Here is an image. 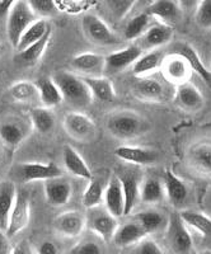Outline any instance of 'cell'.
I'll return each mask as SVG.
<instances>
[{"instance_id": "6da1fadb", "label": "cell", "mask_w": 211, "mask_h": 254, "mask_svg": "<svg viewBox=\"0 0 211 254\" xmlns=\"http://www.w3.org/2000/svg\"><path fill=\"white\" fill-rule=\"evenodd\" d=\"M52 79L60 89L63 101L69 106L78 111L89 107L93 102V95L83 78H79L67 70H61L55 72Z\"/></svg>"}, {"instance_id": "7a4b0ae2", "label": "cell", "mask_w": 211, "mask_h": 254, "mask_svg": "<svg viewBox=\"0 0 211 254\" xmlns=\"http://www.w3.org/2000/svg\"><path fill=\"white\" fill-rule=\"evenodd\" d=\"M107 130L117 139L129 140L149 130V124L138 113L121 111L108 117Z\"/></svg>"}, {"instance_id": "3957f363", "label": "cell", "mask_w": 211, "mask_h": 254, "mask_svg": "<svg viewBox=\"0 0 211 254\" xmlns=\"http://www.w3.org/2000/svg\"><path fill=\"white\" fill-rule=\"evenodd\" d=\"M6 19V36L13 47H17L27 27L36 20V14L29 8L26 0H19L10 8Z\"/></svg>"}, {"instance_id": "277c9868", "label": "cell", "mask_w": 211, "mask_h": 254, "mask_svg": "<svg viewBox=\"0 0 211 254\" xmlns=\"http://www.w3.org/2000/svg\"><path fill=\"white\" fill-rule=\"evenodd\" d=\"M63 124H64V128L68 135L76 141H92L97 135L96 124L87 115L79 111L67 113Z\"/></svg>"}, {"instance_id": "5b68a950", "label": "cell", "mask_w": 211, "mask_h": 254, "mask_svg": "<svg viewBox=\"0 0 211 254\" xmlns=\"http://www.w3.org/2000/svg\"><path fill=\"white\" fill-rule=\"evenodd\" d=\"M167 240L176 253H188L192 249V238L179 212H174L167 222Z\"/></svg>"}, {"instance_id": "8992f818", "label": "cell", "mask_w": 211, "mask_h": 254, "mask_svg": "<svg viewBox=\"0 0 211 254\" xmlns=\"http://www.w3.org/2000/svg\"><path fill=\"white\" fill-rule=\"evenodd\" d=\"M81 24H83L84 33L93 44L101 45V46H111V45L119 44L117 36L111 31L106 22L97 15H84Z\"/></svg>"}, {"instance_id": "52a82bcc", "label": "cell", "mask_w": 211, "mask_h": 254, "mask_svg": "<svg viewBox=\"0 0 211 254\" xmlns=\"http://www.w3.org/2000/svg\"><path fill=\"white\" fill-rule=\"evenodd\" d=\"M92 210L87 217V226L92 231H94L102 240L110 242L113 239L116 230L119 228L117 217L110 214L107 210H99L97 207L89 208Z\"/></svg>"}, {"instance_id": "ba28073f", "label": "cell", "mask_w": 211, "mask_h": 254, "mask_svg": "<svg viewBox=\"0 0 211 254\" xmlns=\"http://www.w3.org/2000/svg\"><path fill=\"white\" fill-rule=\"evenodd\" d=\"M29 217H31V203L28 197L24 193H17V198L9 216L8 226L5 230L8 238L15 237L20 231H23L28 225Z\"/></svg>"}, {"instance_id": "9c48e42d", "label": "cell", "mask_w": 211, "mask_h": 254, "mask_svg": "<svg viewBox=\"0 0 211 254\" xmlns=\"http://www.w3.org/2000/svg\"><path fill=\"white\" fill-rule=\"evenodd\" d=\"M87 226V217L80 211L72 210L63 212L54 220V228L58 233L68 238H75L83 233Z\"/></svg>"}, {"instance_id": "30bf717a", "label": "cell", "mask_w": 211, "mask_h": 254, "mask_svg": "<svg viewBox=\"0 0 211 254\" xmlns=\"http://www.w3.org/2000/svg\"><path fill=\"white\" fill-rule=\"evenodd\" d=\"M19 176L23 182L47 181L61 177L63 172L55 163H23L18 167Z\"/></svg>"}, {"instance_id": "8fae6325", "label": "cell", "mask_w": 211, "mask_h": 254, "mask_svg": "<svg viewBox=\"0 0 211 254\" xmlns=\"http://www.w3.org/2000/svg\"><path fill=\"white\" fill-rule=\"evenodd\" d=\"M162 69L165 79L176 84V85L187 81L192 72L187 60L181 55H177V54H172V55L163 59Z\"/></svg>"}, {"instance_id": "7c38bea8", "label": "cell", "mask_w": 211, "mask_h": 254, "mask_svg": "<svg viewBox=\"0 0 211 254\" xmlns=\"http://www.w3.org/2000/svg\"><path fill=\"white\" fill-rule=\"evenodd\" d=\"M149 17L158 18L162 23L173 26L182 18V9L174 0H154L145 10Z\"/></svg>"}, {"instance_id": "4fadbf2b", "label": "cell", "mask_w": 211, "mask_h": 254, "mask_svg": "<svg viewBox=\"0 0 211 254\" xmlns=\"http://www.w3.org/2000/svg\"><path fill=\"white\" fill-rule=\"evenodd\" d=\"M103 202L106 205V210L113 216H116L117 219L124 216L125 199L120 177L112 176L110 178L108 185L104 188Z\"/></svg>"}, {"instance_id": "5bb4252c", "label": "cell", "mask_w": 211, "mask_h": 254, "mask_svg": "<svg viewBox=\"0 0 211 254\" xmlns=\"http://www.w3.org/2000/svg\"><path fill=\"white\" fill-rule=\"evenodd\" d=\"M142 55V49L138 45H131L126 49L119 50L108 56H106V66L104 70L110 72H119L122 70L128 69L130 65H133L140 56Z\"/></svg>"}, {"instance_id": "9a60e30c", "label": "cell", "mask_w": 211, "mask_h": 254, "mask_svg": "<svg viewBox=\"0 0 211 254\" xmlns=\"http://www.w3.org/2000/svg\"><path fill=\"white\" fill-rule=\"evenodd\" d=\"M115 155L124 162L131 163V164L138 165H149L158 162L159 154L153 149L141 146H130V145H124L119 146L115 150Z\"/></svg>"}, {"instance_id": "2e32d148", "label": "cell", "mask_w": 211, "mask_h": 254, "mask_svg": "<svg viewBox=\"0 0 211 254\" xmlns=\"http://www.w3.org/2000/svg\"><path fill=\"white\" fill-rule=\"evenodd\" d=\"M176 103L182 110L188 111V112H196L204 107L205 98L203 93L200 92L194 84L185 81L177 85Z\"/></svg>"}, {"instance_id": "e0dca14e", "label": "cell", "mask_w": 211, "mask_h": 254, "mask_svg": "<svg viewBox=\"0 0 211 254\" xmlns=\"http://www.w3.org/2000/svg\"><path fill=\"white\" fill-rule=\"evenodd\" d=\"M45 196L52 206H64L70 201L72 188L69 181L60 177L45 181Z\"/></svg>"}, {"instance_id": "ac0fdd59", "label": "cell", "mask_w": 211, "mask_h": 254, "mask_svg": "<svg viewBox=\"0 0 211 254\" xmlns=\"http://www.w3.org/2000/svg\"><path fill=\"white\" fill-rule=\"evenodd\" d=\"M164 190L168 199L174 208H182L188 198V188L171 169L164 172Z\"/></svg>"}, {"instance_id": "d6986e66", "label": "cell", "mask_w": 211, "mask_h": 254, "mask_svg": "<svg viewBox=\"0 0 211 254\" xmlns=\"http://www.w3.org/2000/svg\"><path fill=\"white\" fill-rule=\"evenodd\" d=\"M106 58L94 52L79 54L71 60L72 67L87 76H101L106 66Z\"/></svg>"}, {"instance_id": "ffe728a7", "label": "cell", "mask_w": 211, "mask_h": 254, "mask_svg": "<svg viewBox=\"0 0 211 254\" xmlns=\"http://www.w3.org/2000/svg\"><path fill=\"white\" fill-rule=\"evenodd\" d=\"M147 233L144 230V228L134 220L131 222H126L124 225H119L112 240L120 248H128V247L135 246L136 243L144 239Z\"/></svg>"}, {"instance_id": "44dd1931", "label": "cell", "mask_w": 211, "mask_h": 254, "mask_svg": "<svg viewBox=\"0 0 211 254\" xmlns=\"http://www.w3.org/2000/svg\"><path fill=\"white\" fill-rule=\"evenodd\" d=\"M172 54H177V55H181L182 58H185L187 60L190 67H191L192 72H196L197 75L205 81L206 85L209 88H211V71L209 69H206L204 63L200 59L199 54H197L196 50L191 45L177 44Z\"/></svg>"}, {"instance_id": "7402d4cb", "label": "cell", "mask_w": 211, "mask_h": 254, "mask_svg": "<svg viewBox=\"0 0 211 254\" xmlns=\"http://www.w3.org/2000/svg\"><path fill=\"white\" fill-rule=\"evenodd\" d=\"M136 98L145 102H160L164 97L162 84L153 78H138L133 87Z\"/></svg>"}, {"instance_id": "603a6c76", "label": "cell", "mask_w": 211, "mask_h": 254, "mask_svg": "<svg viewBox=\"0 0 211 254\" xmlns=\"http://www.w3.org/2000/svg\"><path fill=\"white\" fill-rule=\"evenodd\" d=\"M17 198V188L12 181L0 182V230H6L9 216Z\"/></svg>"}, {"instance_id": "cb8c5ba5", "label": "cell", "mask_w": 211, "mask_h": 254, "mask_svg": "<svg viewBox=\"0 0 211 254\" xmlns=\"http://www.w3.org/2000/svg\"><path fill=\"white\" fill-rule=\"evenodd\" d=\"M63 160H64V167L67 171L72 176L79 177L84 179H92V172L89 167L83 159V156L72 149L69 145H65L64 150H63Z\"/></svg>"}, {"instance_id": "d4e9b609", "label": "cell", "mask_w": 211, "mask_h": 254, "mask_svg": "<svg viewBox=\"0 0 211 254\" xmlns=\"http://www.w3.org/2000/svg\"><path fill=\"white\" fill-rule=\"evenodd\" d=\"M120 181H121L122 190H124V216H128L133 212L138 199L140 198V182L139 178L133 173L124 174L122 177H120Z\"/></svg>"}, {"instance_id": "484cf974", "label": "cell", "mask_w": 211, "mask_h": 254, "mask_svg": "<svg viewBox=\"0 0 211 254\" xmlns=\"http://www.w3.org/2000/svg\"><path fill=\"white\" fill-rule=\"evenodd\" d=\"M38 98L44 107L54 108L63 102V95L52 78H41L36 81Z\"/></svg>"}, {"instance_id": "4316f807", "label": "cell", "mask_w": 211, "mask_h": 254, "mask_svg": "<svg viewBox=\"0 0 211 254\" xmlns=\"http://www.w3.org/2000/svg\"><path fill=\"white\" fill-rule=\"evenodd\" d=\"M83 79L90 89L93 98L101 102H112L116 98L115 87L106 76H84Z\"/></svg>"}, {"instance_id": "83f0119b", "label": "cell", "mask_w": 211, "mask_h": 254, "mask_svg": "<svg viewBox=\"0 0 211 254\" xmlns=\"http://www.w3.org/2000/svg\"><path fill=\"white\" fill-rule=\"evenodd\" d=\"M142 36H144L142 42H144L145 47L155 49V47L169 44V41L173 37V28L172 26H168L165 23L155 24V26L149 27Z\"/></svg>"}, {"instance_id": "f1b7e54d", "label": "cell", "mask_w": 211, "mask_h": 254, "mask_svg": "<svg viewBox=\"0 0 211 254\" xmlns=\"http://www.w3.org/2000/svg\"><path fill=\"white\" fill-rule=\"evenodd\" d=\"M50 40H51V28L42 36V38L36 41L35 44L18 52L17 60L20 64H24V65H33V64H36L42 58L44 52L46 51L47 46L50 44Z\"/></svg>"}, {"instance_id": "f546056e", "label": "cell", "mask_w": 211, "mask_h": 254, "mask_svg": "<svg viewBox=\"0 0 211 254\" xmlns=\"http://www.w3.org/2000/svg\"><path fill=\"white\" fill-rule=\"evenodd\" d=\"M186 225L191 226L203 238L211 242V219L206 215L192 210H182L179 212Z\"/></svg>"}, {"instance_id": "4dcf8cb0", "label": "cell", "mask_w": 211, "mask_h": 254, "mask_svg": "<svg viewBox=\"0 0 211 254\" xmlns=\"http://www.w3.org/2000/svg\"><path fill=\"white\" fill-rule=\"evenodd\" d=\"M188 160L196 171L211 174V145L200 144L192 146L188 153Z\"/></svg>"}, {"instance_id": "1f68e13d", "label": "cell", "mask_w": 211, "mask_h": 254, "mask_svg": "<svg viewBox=\"0 0 211 254\" xmlns=\"http://www.w3.org/2000/svg\"><path fill=\"white\" fill-rule=\"evenodd\" d=\"M163 56L160 51H150L140 56L135 63L133 64L134 75L138 78L147 75L151 71H155L159 66H162Z\"/></svg>"}, {"instance_id": "d6a6232c", "label": "cell", "mask_w": 211, "mask_h": 254, "mask_svg": "<svg viewBox=\"0 0 211 254\" xmlns=\"http://www.w3.org/2000/svg\"><path fill=\"white\" fill-rule=\"evenodd\" d=\"M49 29L50 26L49 23H47L46 19H44V18H38V19H36L35 22H32V23L29 24V26L27 27L26 31L23 32V35L20 37L15 50L19 52L22 51V50L26 49V47L31 46L32 44H35L36 41L42 38V36H44Z\"/></svg>"}, {"instance_id": "836d02e7", "label": "cell", "mask_w": 211, "mask_h": 254, "mask_svg": "<svg viewBox=\"0 0 211 254\" xmlns=\"http://www.w3.org/2000/svg\"><path fill=\"white\" fill-rule=\"evenodd\" d=\"M35 130L40 133H47L55 126V115L51 112V108L35 107L29 112Z\"/></svg>"}, {"instance_id": "e575fe53", "label": "cell", "mask_w": 211, "mask_h": 254, "mask_svg": "<svg viewBox=\"0 0 211 254\" xmlns=\"http://www.w3.org/2000/svg\"><path fill=\"white\" fill-rule=\"evenodd\" d=\"M135 221L139 222L147 234H151V233L160 230L167 224L164 215L155 210H147L139 212L135 216Z\"/></svg>"}, {"instance_id": "d590c367", "label": "cell", "mask_w": 211, "mask_h": 254, "mask_svg": "<svg viewBox=\"0 0 211 254\" xmlns=\"http://www.w3.org/2000/svg\"><path fill=\"white\" fill-rule=\"evenodd\" d=\"M164 194V186L159 179L146 178L140 185V198L145 203H156L162 201Z\"/></svg>"}, {"instance_id": "8d00e7d4", "label": "cell", "mask_w": 211, "mask_h": 254, "mask_svg": "<svg viewBox=\"0 0 211 254\" xmlns=\"http://www.w3.org/2000/svg\"><path fill=\"white\" fill-rule=\"evenodd\" d=\"M10 94L13 99L20 103H31L38 98V90L36 83L31 81H18L10 87Z\"/></svg>"}, {"instance_id": "74e56055", "label": "cell", "mask_w": 211, "mask_h": 254, "mask_svg": "<svg viewBox=\"0 0 211 254\" xmlns=\"http://www.w3.org/2000/svg\"><path fill=\"white\" fill-rule=\"evenodd\" d=\"M89 185L83 193V205L87 208L98 207L103 202V183L99 179H89Z\"/></svg>"}, {"instance_id": "f35d334b", "label": "cell", "mask_w": 211, "mask_h": 254, "mask_svg": "<svg viewBox=\"0 0 211 254\" xmlns=\"http://www.w3.org/2000/svg\"><path fill=\"white\" fill-rule=\"evenodd\" d=\"M150 18L146 13H141V14L136 15L133 19L126 24L124 31V36L126 40L133 41L139 38L140 36H142L145 33L147 28H149V22H150Z\"/></svg>"}, {"instance_id": "ab89813d", "label": "cell", "mask_w": 211, "mask_h": 254, "mask_svg": "<svg viewBox=\"0 0 211 254\" xmlns=\"http://www.w3.org/2000/svg\"><path fill=\"white\" fill-rule=\"evenodd\" d=\"M0 139L9 146H17L23 141V128L14 122H4L0 125Z\"/></svg>"}, {"instance_id": "60d3db41", "label": "cell", "mask_w": 211, "mask_h": 254, "mask_svg": "<svg viewBox=\"0 0 211 254\" xmlns=\"http://www.w3.org/2000/svg\"><path fill=\"white\" fill-rule=\"evenodd\" d=\"M104 1H106V6H107L110 14L116 20H120L130 13L133 6L139 0H104Z\"/></svg>"}, {"instance_id": "b9f144b4", "label": "cell", "mask_w": 211, "mask_h": 254, "mask_svg": "<svg viewBox=\"0 0 211 254\" xmlns=\"http://www.w3.org/2000/svg\"><path fill=\"white\" fill-rule=\"evenodd\" d=\"M26 1L36 17L45 19V18L54 17L58 13L55 0H26Z\"/></svg>"}, {"instance_id": "7bdbcfd3", "label": "cell", "mask_w": 211, "mask_h": 254, "mask_svg": "<svg viewBox=\"0 0 211 254\" xmlns=\"http://www.w3.org/2000/svg\"><path fill=\"white\" fill-rule=\"evenodd\" d=\"M196 22L204 28H211V0H201L196 8Z\"/></svg>"}, {"instance_id": "ee69618b", "label": "cell", "mask_w": 211, "mask_h": 254, "mask_svg": "<svg viewBox=\"0 0 211 254\" xmlns=\"http://www.w3.org/2000/svg\"><path fill=\"white\" fill-rule=\"evenodd\" d=\"M134 253L136 254H162L163 251L154 240H144L141 239L139 243H136V247L134 249Z\"/></svg>"}, {"instance_id": "f6af8a7d", "label": "cell", "mask_w": 211, "mask_h": 254, "mask_svg": "<svg viewBox=\"0 0 211 254\" xmlns=\"http://www.w3.org/2000/svg\"><path fill=\"white\" fill-rule=\"evenodd\" d=\"M71 254H99L101 249L97 246L96 243L93 242H83L79 243L78 246L71 248L70 251Z\"/></svg>"}, {"instance_id": "bcb514c9", "label": "cell", "mask_w": 211, "mask_h": 254, "mask_svg": "<svg viewBox=\"0 0 211 254\" xmlns=\"http://www.w3.org/2000/svg\"><path fill=\"white\" fill-rule=\"evenodd\" d=\"M200 1H201V0H178V5L181 6L182 12L191 13L194 12V10H196Z\"/></svg>"}, {"instance_id": "7dc6e473", "label": "cell", "mask_w": 211, "mask_h": 254, "mask_svg": "<svg viewBox=\"0 0 211 254\" xmlns=\"http://www.w3.org/2000/svg\"><path fill=\"white\" fill-rule=\"evenodd\" d=\"M38 253L41 254H56L58 253V248L54 243L51 242H45L41 244L40 249H38Z\"/></svg>"}, {"instance_id": "c3c4849f", "label": "cell", "mask_w": 211, "mask_h": 254, "mask_svg": "<svg viewBox=\"0 0 211 254\" xmlns=\"http://www.w3.org/2000/svg\"><path fill=\"white\" fill-rule=\"evenodd\" d=\"M10 247H9L8 235L5 234V231L0 230V254L8 253Z\"/></svg>"}, {"instance_id": "681fc988", "label": "cell", "mask_w": 211, "mask_h": 254, "mask_svg": "<svg viewBox=\"0 0 211 254\" xmlns=\"http://www.w3.org/2000/svg\"><path fill=\"white\" fill-rule=\"evenodd\" d=\"M17 1L19 0H0V15L6 14Z\"/></svg>"}, {"instance_id": "f907efd6", "label": "cell", "mask_w": 211, "mask_h": 254, "mask_svg": "<svg viewBox=\"0 0 211 254\" xmlns=\"http://www.w3.org/2000/svg\"><path fill=\"white\" fill-rule=\"evenodd\" d=\"M1 160H3V154H1V150H0V165H1Z\"/></svg>"}, {"instance_id": "816d5d0a", "label": "cell", "mask_w": 211, "mask_h": 254, "mask_svg": "<svg viewBox=\"0 0 211 254\" xmlns=\"http://www.w3.org/2000/svg\"><path fill=\"white\" fill-rule=\"evenodd\" d=\"M1 51H3V45L0 44V54H1Z\"/></svg>"}]
</instances>
